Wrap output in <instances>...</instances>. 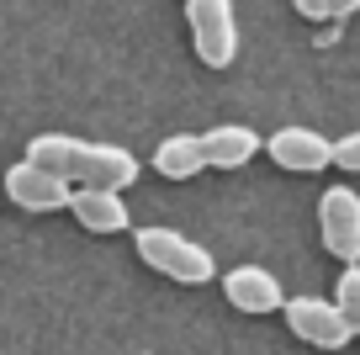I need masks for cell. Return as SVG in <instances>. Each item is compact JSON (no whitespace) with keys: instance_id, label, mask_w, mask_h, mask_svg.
<instances>
[{"instance_id":"1","label":"cell","mask_w":360,"mask_h":355,"mask_svg":"<svg viewBox=\"0 0 360 355\" xmlns=\"http://www.w3.org/2000/svg\"><path fill=\"white\" fill-rule=\"evenodd\" d=\"M133 249H138V260H143L148 270L180 281V287H207V281L217 276L212 249L196 244V239H186L180 228H138L133 233Z\"/></svg>"},{"instance_id":"2","label":"cell","mask_w":360,"mask_h":355,"mask_svg":"<svg viewBox=\"0 0 360 355\" xmlns=\"http://www.w3.org/2000/svg\"><path fill=\"white\" fill-rule=\"evenodd\" d=\"M186 22H191L196 58L207 69H228L238 54V22H233V0H186Z\"/></svg>"},{"instance_id":"3","label":"cell","mask_w":360,"mask_h":355,"mask_svg":"<svg viewBox=\"0 0 360 355\" xmlns=\"http://www.w3.org/2000/svg\"><path fill=\"white\" fill-rule=\"evenodd\" d=\"M281 318H286V329H292L297 340H307L313 350H345V344L355 340L349 318L339 313V302H328V297H286Z\"/></svg>"},{"instance_id":"4","label":"cell","mask_w":360,"mask_h":355,"mask_svg":"<svg viewBox=\"0 0 360 355\" xmlns=\"http://www.w3.org/2000/svg\"><path fill=\"white\" fill-rule=\"evenodd\" d=\"M318 233H323V249L334 260L360 266V191L328 186L318 197Z\"/></svg>"},{"instance_id":"5","label":"cell","mask_w":360,"mask_h":355,"mask_svg":"<svg viewBox=\"0 0 360 355\" xmlns=\"http://www.w3.org/2000/svg\"><path fill=\"white\" fill-rule=\"evenodd\" d=\"M6 197H11L22 212H58V207H69V197H75V180H64V175H53V170L22 159V165L6 170Z\"/></svg>"},{"instance_id":"6","label":"cell","mask_w":360,"mask_h":355,"mask_svg":"<svg viewBox=\"0 0 360 355\" xmlns=\"http://www.w3.org/2000/svg\"><path fill=\"white\" fill-rule=\"evenodd\" d=\"M265 154L292 175H313V170L334 165V138H323L318 127H281V133H270Z\"/></svg>"},{"instance_id":"7","label":"cell","mask_w":360,"mask_h":355,"mask_svg":"<svg viewBox=\"0 0 360 355\" xmlns=\"http://www.w3.org/2000/svg\"><path fill=\"white\" fill-rule=\"evenodd\" d=\"M223 297L233 302L238 313H249V318H265V313H281L286 308L281 281L270 276L265 266H233L223 276Z\"/></svg>"},{"instance_id":"8","label":"cell","mask_w":360,"mask_h":355,"mask_svg":"<svg viewBox=\"0 0 360 355\" xmlns=\"http://www.w3.org/2000/svg\"><path fill=\"white\" fill-rule=\"evenodd\" d=\"M138 180V159L117 144H85L75 165V186H106V191H127Z\"/></svg>"},{"instance_id":"9","label":"cell","mask_w":360,"mask_h":355,"mask_svg":"<svg viewBox=\"0 0 360 355\" xmlns=\"http://www.w3.org/2000/svg\"><path fill=\"white\" fill-rule=\"evenodd\" d=\"M69 212L79 218V228H85V233H122L127 223H133L122 191H106V186H75Z\"/></svg>"},{"instance_id":"10","label":"cell","mask_w":360,"mask_h":355,"mask_svg":"<svg viewBox=\"0 0 360 355\" xmlns=\"http://www.w3.org/2000/svg\"><path fill=\"white\" fill-rule=\"evenodd\" d=\"M202 144H207V165H212V170H238V165H249V159L265 149V144H259V133H255V127H244V123L207 127Z\"/></svg>"},{"instance_id":"11","label":"cell","mask_w":360,"mask_h":355,"mask_svg":"<svg viewBox=\"0 0 360 355\" xmlns=\"http://www.w3.org/2000/svg\"><path fill=\"white\" fill-rule=\"evenodd\" d=\"M154 170L165 180H191V175H202L207 170V144H202V133H175V138H165V144L154 149Z\"/></svg>"},{"instance_id":"12","label":"cell","mask_w":360,"mask_h":355,"mask_svg":"<svg viewBox=\"0 0 360 355\" xmlns=\"http://www.w3.org/2000/svg\"><path fill=\"white\" fill-rule=\"evenodd\" d=\"M79 138H69V133H37L32 144H27V159L32 165H43V170H53V175H64V180H75V165H79Z\"/></svg>"},{"instance_id":"13","label":"cell","mask_w":360,"mask_h":355,"mask_svg":"<svg viewBox=\"0 0 360 355\" xmlns=\"http://www.w3.org/2000/svg\"><path fill=\"white\" fill-rule=\"evenodd\" d=\"M334 302H339V313L349 318V329H355V340H360V266H345V276H339V287H334Z\"/></svg>"},{"instance_id":"14","label":"cell","mask_w":360,"mask_h":355,"mask_svg":"<svg viewBox=\"0 0 360 355\" xmlns=\"http://www.w3.org/2000/svg\"><path fill=\"white\" fill-rule=\"evenodd\" d=\"M292 6L307 22H345V16L360 11V0H292Z\"/></svg>"},{"instance_id":"15","label":"cell","mask_w":360,"mask_h":355,"mask_svg":"<svg viewBox=\"0 0 360 355\" xmlns=\"http://www.w3.org/2000/svg\"><path fill=\"white\" fill-rule=\"evenodd\" d=\"M334 165L349 170V175H360V127H355V133H345V138L334 144Z\"/></svg>"}]
</instances>
